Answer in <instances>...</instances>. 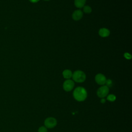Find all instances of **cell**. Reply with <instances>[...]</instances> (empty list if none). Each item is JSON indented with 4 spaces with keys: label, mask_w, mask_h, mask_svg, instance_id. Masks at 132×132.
<instances>
[{
    "label": "cell",
    "mask_w": 132,
    "mask_h": 132,
    "mask_svg": "<svg viewBox=\"0 0 132 132\" xmlns=\"http://www.w3.org/2000/svg\"><path fill=\"white\" fill-rule=\"evenodd\" d=\"M74 99L78 102H82L86 100L87 97V92L86 90L82 87L76 88L73 93Z\"/></svg>",
    "instance_id": "6da1fadb"
},
{
    "label": "cell",
    "mask_w": 132,
    "mask_h": 132,
    "mask_svg": "<svg viewBox=\"0 0 132 132\" xmlns=\"http://www.w3.org/2000/svg\"><path fill=\"white\" fill-rule=\"evenodd\" d=\"M72 77L73 78V79L74 80V81L81 83L85 81L86 78V76L83 71L80 70H77L73 73Z\"/></svg>",
    "instance_id": "7a4b0ae2"
},
{
    "label": "cell",
    "mask_w": 132,
    "mask_h": 132,
    "mask_svg": "<svg viewBox=\"0 0 132 132\" xmlns=\"http://www.w3.org/2000/svg\"><path fill=\"white\" fill-rule=\"evenodd\" d=\"M109 89L108 87H107L105 85H103L97 89L96 94L98 97L102 98H104L108 95L109 93Z\"/></svg>",
    "instance_id": "3957f363"
},
{
    "label": "cell",
    "mask_w": 132,
    "mask_h": 132,
    "mask_svg": "<svg viewBox=\"0 0 132 132\" xmlns=\"http://www.w3.org/2000/svg\"><path fill=\"white\" fill-rule=\"evenodd\" d=\"M57 120L53 117H48L46 118L44 122L45 127L48 128H53L57 125Z\"/></svg>",
    "instance_id": "277c9868"
},
{
    "label": "cell",
    "mask_w": 132,
    "mask_h": 132,
    "mask_svg": "<svg viewBox=\"0 0 132 132\" xmlns=\"http://www.w3.org/2000/svg\"><path fill=\"white\" fill-rule=\"evenodd\" d=\"M74 87V82L72 80L67 79L63 84V88L64 91L69 92L71 91Z\"/></svg>",
    "instance_id": "5b68a950"
},
{
    "label": "cell",
    "mask_w": 132,
    "mask_h": 132,
    "mask_svg": "<svg viewBox=\"0 0 132 132\" xmlns=\"http://www.w3.org/2000/svg\"><path fill=\"white\" fill-rule=\"evenodd\" d=\"M106 78L104 75L99 73L95 76V80L96 82L100 85H104L106 81Z\"/></svg>",
    "instance_id": "8992f818"
},
{
    "label": "cell",
    "mask_w": 132,
    "mask_h": 132,
    "mask_svg": "<svg viewBox=\"0 0 132 132\" xmlns=\"http://www.w3.org/2000/svg\"><path fill=\"white\" fill-rule=\"evenodd\" d=\"M83 16V12L81 10H76L72 14V18L75 21L80 20Z\"/></svg>",
    "instance_id": "52a82bcc"
},
{
    "label": "cell",
    "mask_w": 132,
    "mask_h": 132,
    "mask_svg": "<svg viewBox=\"0 0 132 132\" xmlns=\"http://www.w3.org/2000/svg\"><path fill=\"white\" fill-rule=\"evenodd\" d=\"M99 35L103 38L107 37L110 35V31L108 29L106 28H102L98 31Z\"/></svg>",
    "instance_id": "ba28073f"
},
{
    "label": "cell",
    "mask_w": 132,
    "mask_h": 132,
    "mask_svg": "<svg viewBox=\"0 0 132 132\" xmlns=\"http://www.w3.org/2000/svg\"><path fill=\"white\" fill-rule=\"evenodd\" d=\"M72 71L69 69L64 70L62 72V75L66 79H70L72 77Z\"/></svg>",
    "instance_id": "9c48e42d"
},
{
    "label": "cell",
    "mask_w": 132,
    "mask_h": 132,
    "mask_svg": "<svg viewBox=\"0 0 132 132\" xmlns=\"http://www.w3.org/2000/svg\"><path fill=\"white\" fill-rule=\"evenodd\" d=\"M86 0H74L75 6L78 8H83L86 3Z\"/></svg>",
    "instance_id": "30bf717a"
},
{
    "label": "cell",
    "mask_w": 132,
    "mask_h": 132,
    "mask_svg": "<svg viewBox=\"0 0 132 132\" xmlns=\"http://www.w3.org/2000/svg\"><path fill=\"white\" fill-rule=\"evenodd\" d=\"M83 11L86 13H90L92 11V8L88 5H85L83 7Z\"/></svg>",
    "instance_id": "8fae6325"
},
{
    "label": "cell",
    "mask_w": 132,
    "mask_h": 132,
    "mask_svg": "<svg viewBox=\"0 0 132 132\" xmlns=\"http://www.w3.org/2000/svg\"><path fill=\"white\" fill-rule=\"evenodd\" d=\"M107 100L109 102H114L116 100V96L114 94H111L107 95Z\"/></svg>",
    "instance_id": "7c38bea8"
},
{
    "label": "cell",
    "mask_w": 132,
    "mask_h": 132,
    "mask_svg": "<svg viewBox=\"0 0 132 132\" xmlns=\"http://www.w3.org/2000/svg\"><path fill=\"white\" fill-rule=\"evenodd\" d=\"M105 86H106L108 88H110V87H111L112 86V81L111 79H106V82H105Z\"/></svg>",
    "instance_id": "4fadbf2b"
},
{
    "label": "cell",
    "mask_w": 132,
    "mask_h": 132,
    "mask_svg": "<svg viewBox=\"0 0 132 132\" xmlns=\"http://www.w3.org/2000/svg\"><path fill=\"white\" fill-rule=\"evenodd\" d=\"M38 132H47V128L45 126H41L39 128Z\"/></svg>",
    "instance_id": "5bb4252c"
},
{
    "label": "cell",
    "mask_w": 132,
    "mask_h": 132,
    "mask_svg": "<svg viewBox=\"0 0 132 132\" xmlns=\"http://www.w3.org/2000/svg\"><path fill=\"white\" fill-rule=\"evenodd\" d=\"M124 57L126 59H130L131 58V55L128 53H125L124 54Z\"/></svg>",
    "instance_id": "9a60e30c"
},
{
    "label": "cell",
    "mask_w": 132,
    "mask_h": 132,
    "mask_svg": "<svg viewBox=\"0 0 132 132\" xmlns=\"http://www.w3.org/2000/svg\"><path fill=\"white\" fill-rule=\"evenodd\" d=\"M105 102H106V100H105L104 98H101V103L102 104H104V103H105Z\"/></svg>",
    "instance_id": "2e32d148"
},
{
    "label": "cell",
    "mask_w": 132,
    "mask_h": 132,
    "mask_svg": "<svg viewBox=\"0 0 132 132\" xmlns=\"http://www.w3.org/2000/svg\"><path fill=\"white\" fill-rule=\"evenodd\" d=\"M31 3H37L38 2H39L40 0H29Z\"/></svg>",
    "instance_id": "e0dca14e"
},
{
    "label": "cell",
    "mask_w": 132,
    "mask_h": 132,
    "mask_svg": "<svg viewBox=\"0 0 132 132\" xmlns=\"http://www.w3.org/2000/svg\"><path fill=\"white\" fill-rule=\"evenodd\" d=\"M44 1H50V0H44Z\"/></svg>",
    "instance_id": "ac0fdd59"
}]
</instances>
